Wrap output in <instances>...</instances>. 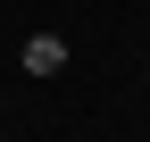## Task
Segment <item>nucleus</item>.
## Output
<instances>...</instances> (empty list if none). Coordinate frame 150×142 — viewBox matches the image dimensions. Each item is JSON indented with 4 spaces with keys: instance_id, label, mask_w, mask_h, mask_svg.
I'll return each instance as SVG.
<instances>
[{
    "instance_id": "nucleus-1",
    "label": "nucleus",
    "mask_w": 150,
    "mask_h": 142,
    "mask_svg": "<svg viewBox=\"0 0 150 142\" xmlns=\"http://www.w3.org/2000/svg\"><path fill=\"white\" fill-rule=\"evenodd\" d=\"M17 59H25V75H59V67H67V42H59V33H33Z\"/></svg>"
}]
</instances>
